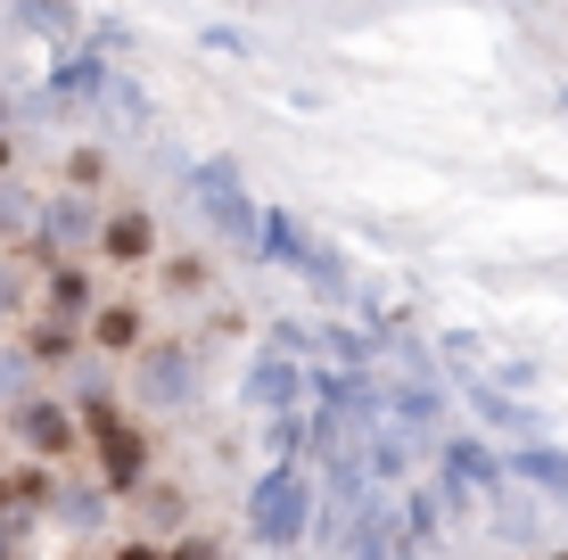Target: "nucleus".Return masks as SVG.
<instances>
[{
    "instance_id": "1",
    "label": "nucleus",
    "mask_w": 568,
    "mask_h": 560,
    "mask_svg": "<svg viewBox=\"0 0 568 560\" xmlns=\"http://www.w3.org/2000/svg\"><path fill=\"white\" fill-rule=\"evenodd\" d=\"M91 429H100V446H108V470H115V478H132V470H141V446H132V437H124V420H115L108 404H100V413H91Z\"/></svg>"
}]
</instances>
